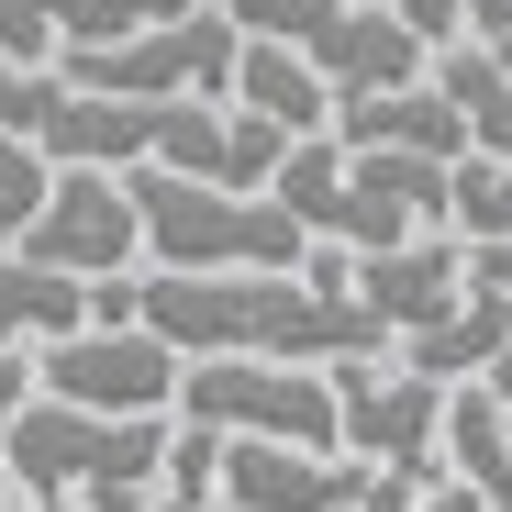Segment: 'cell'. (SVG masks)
I'll list each match as a JSON object with an SVG mask.
<instances>
[{
    "instance_id": "2",
    "label": "cell",
    "mask_w": 512,
    "mask_h": 512,
    "mask_svg": "<svg viewBox=\"0 0 512 512\" xmlns=\"http://www.w3.org/2000/svg\"><path fill=\"white\" fill-rule=\"evenodd\" d=\"M12 490L34 512H156L167 501V457H179V423H101V412H67L34 401L12 435Z\"/></svg>"
},
{
    "instance_id": "12",
    "label": "cell",
    "mask_w": 512,
    "mask_h": 512,
    "mask_svg": "<svg viewBox=\"0 0 512 512\" xmlns=\"http://www.w3.org/2000/svg\"><path fill=\"white\" fill-rule=\"evenodd\" d=\"M501 357H512V301H501V290H468L435 334H412V346H401V368L435 379V390H490Z\"/></svg>"
},
{
    "instance_id": "24",
    "label": "cell",
    "mask_w": 512,
    "mask_h": 512,
    "mask_svg": "<svg viewBox=\"0 0 512 512\" xmlns=\"http://www.w3.org/2000/svg\"><path fill=\"white\" fill-rule=\"evenodd\" d=\"M56 112H67V78H56V67H12V56H0V134H34V145H45Z\"/></svg>"
},
{
    "instance_id": "23",
    "label": "cell",
    "mask_w": 512,
    "mask_h": 512,
    "mask_svg": "<svg viewBox=\"0 0 512 512\" xmlns=\"http://www.w3.org/2000/svg\"><path fill=\"white\" fill-rule=\"evenodd\" d=\"M167 512H223V435L179 423V457H167Z\"/></svg>"
},
{
    "instance_id": "29",
    "label": "cell",
    "mask_w": 512,
    "mask_h": 512,
    "mask_svg": "<svg viewBox=\"0 0 512 512\" xmlns=\"http://www.w3.org/2000/svg\"><path fill=\"white\" fill-rule=\"evenodd\" d=\"M0 512H12V457H0Z\"/></svg>"
},
{
    "instance_id": "17",
    "label": "cell",
    "mask_w": 512,
    "mask_h": 512,
    "mask_svg": "<svg viewBox=\"0 0 512 512\" xmlns=\"http://www.w3.org/2000/svg\"><path fill=\"white\" fill-rule=\"evenodd\" d=\"M435 90L468 112V156H501V167H512V67H501L490 45H446V56H435Z\"/></svg>"
},
{
    "instance_id": "27",
    "label": "cell",
    "mask_w": 512,
    "mask_h": 512,
    "mask_svg": "<svg viewBox=\"0 0 512 512\" xmlns=\"http://www.w3.org/2000/svg\"><path fill=\"white\" fill-rule=\"evenodd\" d=\"M423 512H490V501H468L457 479H435V501H423Z\"/></svg>"
},
{
    "instance_id": "3",
    "label": "cell",
    "mask_w": 512,
    "mask_h": 512,
    "mask_svg": "<svg viewBox=\"0 0 512 512\" xmlns=\"http://www.w3.org/2000/svg\"><path fill=\"white\" fill-rule=\"evenodd\" d=\"M134 212H145V256L167 279H301L323 256L279 201L201 190V179H167V167H134Z\"/></svg>"
},
{
    "instance_id": "26",
    "label": "cell",
    "mask_w": 512,
    "mask_h": 512,
    "mask_svg": "<svg viewBox=\"0 0 512 512\" xmlns=\"http://www.w3.org/2000/svg\"><path fill=\"white\" fill-rule=\"evenodd\" d=\"M468 279H479V290H501V301H512V245H490V256H468Z\"/></svg>"
},
{
    "instance_id": "31",
    "label": "cell",
    "mask_w": 512,
    "mask_h": 512,
    "mask_svg": "<svg viewBox=\"0 0 512 512\" xmlns=\"http://www.w3.org/2000/svg\"><path fill=\"white\" fill-rule=\"evenodd\" d=\"M12 512H34V501H12Z\"/></svg>"
},
{
    "instance_id": "20",
    "label": "cell",
    "mask_w": 512,
    "mask_h": 512,
    "mask_svg": "<svg viewBox=\"0 0 512 512\" xmlns=\"http://www.w3.org/2000/svg\"><path fill=\"white\" fill-rule=\"evenodd\" d=\"M446 234H457L468 256L512 245V167H501V156H468V167H457V212H446Z\"/></svg>"
},
{
    "instance_id": "1",
    "label": "cell",
    "mask_w": 512,
    "mask_h": 512,
    "mask_svg": "<svg viewBox=\"0 0 512 512\" xmlns=\"http://www.w3.org/2000/svg\"><path fill=\"white\" fill-rule=\"evenodd\" d=\"M134 312H145V334H167L190 368H223V357L357 368V357L390 346L379 312L357 301V256H346V245H323L301 279H167V268H145V279H134Z\"/></svg>"
},
{
    "instance_id": "22",
    "label": "cell",
    "mask_w": 512,
    "mask_h": 512,
    "mask_svg": "<svg viewBox=\"0 0 512 512\" xmlns=\"http://www.w3.org/2000/svg\"><path fill=\"white\" fill-rule=\"evenodd\" d=\"M190 12H212V0H90L67 56H101V45H134V34H167V23H190Z\"/></svg>"
},
{
    "instance_id": "19",
    "label": "cell",
    "mask_w": 512,
    "mask_h": 512,
    "mask_svg": "<svg viewBox=\"0 0 512 512\" xmlns=\"http://www.w3.org/2000/svg\"><path fill=\"white\" fill-rule=\"evenodd\" d=\"M56 179H67V167H56V156H45L34 134H0V256H23V234L45 223Z\"/></svg>"
},
{
    "instance_id": "18",
    "label": "cell",
    "mask_w": 512,
    "mask_h": 512,
    "mask_svg": "<svg viewBox=\"0 0 512 512\" xmlns=\"http://www.w3.org/2000/svg\"><path fill=\"white\" fill-rule=\"evenodd\" d=\"M268 201H279L312 245H334V234H346V145H334V134H323V145H290V167H279Z\"/></svg>"
},
{
    "instance_id": "28",
    "label": "cell",
    "mask_w": 512,
    "mask_h": 512,
    "mask_svg": "<svg viewBox=\"0 0 512 512\" xmlns=\"http://www.w3.org/2000/svg\"><path fill=\"white\" fill-rule=\"evenodd\" d=\"M490 401H501V412H512V357H501V368H490Z\"/></svg>"
},
{
    "instance_id": "32",
    "label": "cell",
    "mask_w": 512,
    "mask_h": 512,
    "mask_svg": "<svg viewBox=\"0 0 512 512\" xmlns=\"http://www.w3.org/2000/svg\"><path fill=\"white\" fill-rule=\"evenodd\" d=\"M156 512H167V501H156Z\"/></svg>"
},
{
    "instance_id": "30",
    "label": "cell",
    "mask_w": 512,
    "mask_h": 512,
    "mask_svg": "<svg viewBox=\"0 0 512 512\" xmlns=\"http://www.w3.org/2000/svg\"><path fill=\"white\" fill-rule=\"evenodd\" d=\"M490 56H501V67H512V45H490Z\"/></svg>"
},
{
    "instance_id": "6",
    "label": "cell",
    "mask_w": 512,
    "mask_h": 512,
    "mask_svg": "<svg viewBox=\"0 0 512 512\" xmlns=\"http://www.w3.org/2000/svg\"><path fill=\"white\" fill-rule=\"evenodd\" d=\"M34 368H45V401L101 412V423H179V390H190V357L145 323H90L67 346H45Z\"/></svg>"
},
{
    "instance_id": "10",
    "label": "cell",
    "mask_w": 512,
    "mask_h": 512,
    "mask_svg": "<svg viewBox=\"0 0 512 512\" xmlns=\"http://www.w3.org/2000/svg\"><path fill=\"white\" fill-rule=\"evenodd\" d=\"M312 67H323V90H334V112L346 101H390V90H423L435 78V45H423L412 23H390V12H346L323 45H312Z\"/></svg>"
},
{
    "instance_id": "7",
    "label": "cell",
    "mask_w": 512,
    "mask_h": 512,
    "mask_svg": "<svg viewBox=\"0 0 512 512\" xmlns=\"http://www.w3.org/2000/svg\"><path fill=\"white\" fill-rule=\"evenodd\" d=\"M334 401H346V457L357 468H401L423 490L446 479V412H457V390L357 357V368H334Z\"/></svg>"
},
{
    "instance_id": "15",
    "label": "cell",
    "mask_w": 512,
    "mask_h": 512,
    "mask_svg": "<svg viewBox=\"0 0 512 512\" xmlns=\"http://www.w3.org/2000/svg\"><path fill=\"white\" fill-rule=\"evenodd\" d=\"M67 334H90V290L34 256H0V346H67Z\"/></svg>"
},
{
    "instance_id": "21",
    "label": "cell",
    "mask_w": 512,
    "mask_h": 512,
    "mask_svg": "<svg viewBox=\"0 0 512 512\" xmlns=\"http://www.w3.org/2000/svg\"><path fill=\"white\" fill-rule=\"evenodd\" d=\"M346 12H357V0H223V23H234L245 45H301V56L346 23Z\"/></svg>"
},
{
    "instance_id": "8",
    "label": "cell",
    "mask_w": 512,
    "mask_h": 512,
    "mask_svg": "<svg viewBox=\"0 0 512 512\" xmlns=\"http://www.w3.org/2000/svg\"><path fill=\"white\" fill-rule=\"evenodd\" d=\"M34 268L78 279V290H112V279H145L134 256H145V212H134V179H101V167H67L45 223L23 234Z\"/></svg>"
},
{
    "instance_id": "16",
    "label": "cell",
    "mask_w": 512,
    "mask_h": 512,
    "mask_svg": "<svg viewBox=\"0 0 512 512\" xmlns=\"http://www.w3.org/2000/svg\"><path fill=\"white\" fill-rule=\"evenodd\" d=\"M446 479H457L468 501L512 512V412H501L490 390H457V412H446Z\"/></svg>"
},
{
    "instance_id": "11",
    "label": "cell",
    "mask_w": 512,
    "mask_h": 512,
    "mask_svg": "<svg viewBox=\"0 0 512 512\" xmlns=\"http://www.w3.org/2000/svg\"><path fill=\"white\" fill-rule=\"evenodd\" d=\"M334 145H346V156H435V167H468V112L423 78V90H390V101H346V112H334Z\"/></svg>"
},
{
    "instance_id": "14",
    "label": "cell",
    "mask_w": 512,
    "mask_h": 512,
    "mask_svg": "<svg viewBox=\"0 0 512 512\" xmlns=\"http://www.w3.org/2000/svg\"><path fill=\"white\" fill-rule=\"evenodd\" d=\"M234 101H245L256 123H279L290 145H323V134H334V90H323V67H312L301 45H245Z\"/></svg>"
},
{
    "instance_id": "25",
    "label": "cell",
    "mask_w": 512,
    "mask_h": 512,
    "mask_svg": "<svg viewBox=\"0 0 512 512\" xmlns=\"http://www.w3.org/2000/svg\"><path fill=\"white\" fill-rule=\"evenodd\" d=\"M34 401H45V368H34L23 346H0V435H12V423H23Z\"/></svg>"
},
{
    "instance_id": "4",
    "label": "cell",
    "mask_w": 512,
    "mask_h": 512,
    "mask_svg": "<svg viewBox=\"0 0 512 512\" xmlns=\"http://www.w3.org/2000/svg\"><path fill=\"white\" fill-rule=\"evenodd\" d=\"M179 423H201V435H245V446H312V457H346V401H334V368H268V357L190 368Z\"/></svg>"
},
{
    "instance_id": "9",
    "label": "cell",
    "mask_w": 512,
    "mask_h": 512,
    "mask_svg": "<svg viewBox=\"0 0 512 512\" xmlns=\"http://www.w3.org/2000/svg\"><path fill=\"white\" fill-rule=\"evenodd\" d=\"M468 290H479V279H468V245H457V234H423V245H401V256H357V301L379 312L390 346L435 334Z\"/></svg>"
},
{
    "instance_id": "13",
    "label": "cell",
    "mask_w": 512,
    "mask_h": 512,
    "mask_svg": "<svg viewBox=\"0 0 512 512\" xmlns=\"http://www.w3.org/2000/svg\"><path fill=\"white\" fill-rule=\"evenodd\" d=\"M156 112L167 101H78L45 123V156L56 167H101V179H134V167H156Z\"/></svg>"
},
{
    "instance_id": "5",
    "label": "cell",
    "mask_w": 512,
    "mask_h": 512,
    "mask_svg": "<svg viewBox=\"0 0 512 512\" xmlns=\"http://www.w3.org/2000/svg\"><path fill=\"white\" fill-rule=\"evenodd\" d=\"M78 101H234L245 78V34L223 23V0L167 34H134V45H101V56H67L56 67Z\"/></svg>"
}]
</instances>
